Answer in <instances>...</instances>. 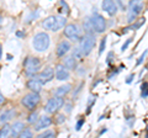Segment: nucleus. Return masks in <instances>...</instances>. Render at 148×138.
<instances>
[{
  "instance_id": "f257e3e1",
  "label": "nucleus",
  "mask_w": 148,
  "mask_h": 138,
  "mask_svg": "<svg viewBox=\"0 0 148 138\" xmlns=\"http://www.w3.org/2000/svg\"><path fill=\"white\" fill-rule=\"evenodd\" d=\"M67 24L66 15H56V16H49L47 19L42 21V27L47 31L57 32L61 29H63Z\"/></svg>"
},
{
  "instance_id": "f03ea898",
  "label": "nucleus",
  "mask_w": 148,
  "mask_h": 138,
  "mask_svg": "<svg viewBox=\"0 0 148 138\" xmlns=\"http://www.w3.org/2000/svg\"><path fill=\"white\" fill-rule=\"evenodd\" d=\"M24 69L25 74L30 78H35L40 73L41 69V61L37 57H26L24 61Z\"/></svg>"
},
{
  "instance_id": "7ed1b4c3",
  "label": "nucleus",
  "mask_w": 148,
  "mask_h": 138,
  "mask_svg": "<svg viewBox=\"0 0 148 138\" xmlns=\"http://www.w3.org/2000/svg\"><path fill=\"white\" fill-rule=\"evenodd\" d=\"M49 36L46 32H38L34 36L32 40V46L37 52H45L46 49L49 47Z\"/></svg>"
},
{
  "instance_id": "20e7f679",
  "label": "nucleus",
  "mask_w": 148,
  "mask_h": 138,
  "mask_svg": "<svg viewBox=\"0 0 148 138\" xmlns=\"http://www.w3.org/2000/svg\"><path fill=\"white\" fill-rule=\"evenodd\" d=\"M41 101V96L40 93H35V91H31V93L26 94L24 98L21 99V104L22 106H25L27 110H35V107L40 104Z\"/></svg>"
},
{
  "instance_id": "39448f33",
  "label": "nucleus",
  "mask_w": 148,
  "mask_h": 138,
  "mask_svg": "<svg viewBox=\"0 0 148 138\" xmlns=\"http://www.w3.org/2000/svg\"><path fill=\"white\" fill-rule=\"evenodd\" d=\"M64 104L66 102H64V99L62 96H53L47 101V104L45 106V111L47 113H56L58 110L62 109Z\"/></svg>"
},
{
  "instance_id": "423d86ee",
  "label": "nucleus",
  "mask_w": 148,
  "mask_h": 138,
  "mask_svg": "<svg viewBox=\"0 0 148 138\" xmlns=\"http://www.w3.org/2000/svg\"><path fill=\"white\" fill-rule=\"evenodd\" d=\"M89 19H90L92 29H94V31L96 33H103V32L106 30V20L100 15V14L94 12L92 16L89 17Z\"/></svg>"
},
{
  "instance_id": "0eeeda50",
  "label": "nucleus",
  "mask_w": 148,
  "mask_h": 138,
  "mask_svg": "<svg viewBox=\"0 0 148 138\" xmlns=\"http://www.w3.org/2000/svg\"><path fill=\"white\" fill-rule=\"evenodd\" d=\"M64 36L71 41H80L82 38V30L79 29L78 25L74 24H68L64 27Z\"/></svg>"
},
{
  "instance_id": "6e6552de",
  "label": "nucleus",
  "mask_w": 148,
  "mask_h": 138,
  "mask_svg": "<svg viewBox=\"0 0 148 138\" xmlns=\"http://www.w3.org/2000/svg\"><path fill=\"white\" fill-rule=\"evenodd\" d=\"M95 46V37L91 35H85L83 36V37L80 38V44L79 47L82 49V52L84 53V56H88V54H90V52L92 51V48H94Z\"/></svg>"
},
{
  "instance_id": "1a4fd4ad",
  "label": "nucleus",
  "mask_w": 148,
  "mask_h": 138,
  "mask_svg": "<svg viewBox=\"0 0 148 138\" xmlns=\"http://www.w3.org/2000/svg\"><path fill=\"white\" fill-rule=\"evenodd\" d=\"M35 78H37V79L41 80L43 84H46V83L51 81L54 78V69L52 67H46L43 70H41Z\"/></svg>"
},
{
  "instance_id": "9d476101",
  "label": "nucleus",
  "mask_w": 148,
  "mask_h": 138,
  "mask_svg": "<svg viewBox=\"0 0 148 138\" xmlns=\"http://www.w3.org/2000/svg\"><path fill=\"white\" fill-rule=\"evenodd\" d=\"M54 75H56V79L61 80V81L68 80L69 77H71V74H69V69H67L63 64H58V66H56Z\"/></svg>"
},
{
  "instance_id": "9b49d317",
  "label": "nucleus",
  "mask_w": 148,
  "mask_h": 138,
  "mask_svg": "<svg viewBox=\"0 0 148 138\" xmlns=\"http://www.w3.org/2000/svg\"><path fill=\"white\" fill-rule=\"evenodd\" d=\"M52 118H51L49 116H47V115H45V116H42V117H40L38 120L36 121V123H35V131L36 132H38V131H42V130H45V128H47V127H49L51 125H52Z\"/></svg>"
},
{
  "instance_id": "f8f14e48",
  "label": "nucleus",
  "mask_w": 148,
  "mask_h": 138,
  "mask_svg": "<svg viewBox=\"0 0 148 138\" xmlns=\"http://www.w3.org/2000/svg\"><path fill=\"white\" fill-rule=\"evenodd\" d=\"M71 48H72L71 42H69V41H67V40H62L61 42L58 43V46H57V49H56V54H57V57L62 58V57L66 56V54L69 52V51H71Z\"/></svg>"
},
{
  "instance_id": "ddd939ff",
  "label": "nucleus",
  "mask_w": 148,
  "mask_h": 138,
  "mask_svg": "<svg viewBox=\"0 0 148 138\" xmlns=\"http://www.w3.org/2000/svg\"><path fill=\"white\" fill-rule=\"evenodd\" d=\"M101 8H103V10L106 14H109L110 16L116 15L117 9H119L114 0H103V3H101Z\"/></svg>"
},
{
  "instance_id": "4468645a",
  "label": "nucleus",
  "mask_w": 148,
  "mask_h": 138,
  "mask_svg": "<svg viewBox=\"0 0 148 138\" xmlns=\"http://www.w3.org/2000/svg\"><path fill=\"white\" fill-rule=\"evenodd\" d=\"M15 115H16L15 109H9V110L3 111L0 113V123H1V125H5V123H8L10 121V120H12L15 117Z\"/></svg>"
},
{
  "instance_id": "2eb2a0df",
  "label": "nucleus",
  "mask_w": 148,
  "mask_h": 138,
  "mask_svg": "<svg viewBox=\"0 0 148 138\" xmlns=\"http://www.w3.org/2000/svg\"><path fill=\"white\" fill-rule=\"evenodd\" d=\"M26 85H27V88H29L31 91H35V93H41L43 83L41 80H38L37 78H35V79H30L29 81H27Z\"/></svg>"
},
{
  "instance_id": "dca6fc26",
  "label": "nucleus",
  "mask_w": 148,
  "mask_h": 138,
  "mask_svg": "<svg viewBox=\"0 0 148 138\" xmlns=\"http://www.w3.org/2000/svg\"><path fill=\"white\" fill-rule=\"evenodd\" d=\"M24 128H25V123H24V122H21V121L14 122L12 126H11V133H10V136H11V137H17V136H20V133L24 131Z\"/></svg>"
},
{
  "instance_id": "f3484780",
  "label": "nucleus",
  "mask_w": 148,
  "mask_h": 138,
  "mask_svg": "<svg viewBox=\"0 0 148 138\" xmlns=\"http://www.w3.org/2000/svg\"><path fill=\"white\" fill-rule=\"evenodd\" d=\"M140 1L141 0H131V1L128 3V11H132L138 15V14L143 10V5Z\"/></svg>"
},
{
  "instance_id": "a211bd4d",
  "label": "nucleus",
  "mask_w": 148,
  "mask_h": 138,
  "mask_svg": "<svg viewBox=\"0 0 148 138\" xmlns=\"http://www.w3.org/2000/svg\"><path fill=\"white\" fill-rule=\"evenodd\" d=\"M62 64L67 69H69V70H73V69L77 68V59L74 58L73 56H67V57L63 58V63Z\"/></svg>"
},
{
  "instance_id": "6ab92c4d",
  "label": "nucleus",
  "mask_w": 148,
  "mask_h": 138,
  "mask_svg": "<svg viewBox=\"0 0 148 138\" xmlns=\"http://www.w3.org/2000/svg\"><path fill=\"white\" fill-rule=\"evenodd\" d=\"M71 90H72V85L71 84H66V85L58 86V88L53 91V94L56 96H62V98H63V96H66Z\"/></svg>"
},
{
  "instance_id": "aec40b11",
  "label": "nucleus",
  "mask_w": 148,
  "mask_h": 138,
  "mask_svg": "<svg viewBox=\"0 0 148 138\" xmlns=\"http://www.w3.org/2000/svg\"><path fill=\"white\" fill-rule=\"evenodd\" d=\"M11 133V126L9 125H4L1 128H0V138H4V137H9Z\"/></svg>"
},
{
  "instance_id": "412c9836",
  "label": "nucleus",
  "mask_w": 148,
  "mask_h": 138,
  "mask_svg": "<svg viewBox=\"0 0 148 138\" xmlns=\"http://www.w3.org/2000/svg\"><path fill=\"white\" fill-rule=\"evenodd\" d=\"M72 56L77 59V61H82L83 58H84L85 56H84V53L82 52V49H80V47H77V48H74L73 49V54Z\"/></svg>"
},
{
  "instance_id": "4be33fe9",
  "label": "nucleus",
  "mask_w": 148,
  "mask_h": 138,
  "mask_svg": "<svg viewBox=\"0 0 148 138\" xmlns=\"http://www.w3.org/2000/svg\"><path fill=\"white\" fill-rule=\"evenodd\" d=\"M18 137H21V138H31V137H34V132H32V130H30V128H24V131H22L20 133V136Z\"/></svg>"
},
{
  "instance_id": "5701e85b",
  "label": "nucleus",
  "mask_w": 148,
  "mask_h": 138,
  "mask_svg": "<svg viewBox=\"0 0 148 138\" xmlns=\"http://www.w3.org/2000/svg\"><path fill=\"white\" fill-rule=\"evenodd\" d=\"M56 136V133H54V131H45V132H42V133H40L38 135V138H53Z\"/></svg>"
},
{
  "instance_id": "b1692460",
  "label": "nucleus",
  "mask_w": 148,
  "mask_h": 138,
  "mask_svg": "<svg viewBox=\"0 0 148 138\" xmlns=\"http://www.w3.org/2000/svg\"><path fill=\"white\" fill-rule=\"evenodd\" d=\"M37 120H38V115H37V112H32L29 116V118H27V122L31 123V125H35Z\"/></svg>"
},
{
  "instance_id": "393cba45",
  "label": "nucleus",
  "mask_w": 148,
  "mask_h": 138,
  "mask_svg": "<svg viewBox=\"0 0 148 138\" xmlns=\"http://www.w3.org/2000/svg\"><path fill=\"white\" fill-rule=\"evenodd\" d=\"M136 17H137V14L132 12V11H128V16H127V21H128V24H132V22L136 20Z\"/></svg>"
},
{
  "instance_id": "a878e982",
  "label": "nucleus",
  "mask_w": 148,
  "mask_h": 138,
  "mask_svg": "<svg viewBox=\"0 0 148 138\" xmlns=\"http://www.w3.org/2000/svg\"><path fill=\"white\" fill-rule=\"evenodd\" d=\"M142 98H147L148 96V84L147 83H143L142 84Z\"/></svg>"
},
{
  "instance_id": "bb28decb",
  "label": "nucleus",
  "mask_w": 148,
  "mask_h": 138,
  "mask_svg": "<svg viewBox=\"0 0 148 138\" xmlns=\"http://www.w3.org/2000/svg\"><path fill=\"white\" fill-rule=\"evenodd\" d=\"M114 1H115V4H116V5H117V8H119V9H120V10H121V11H125V10H126V8H125V5L122 4V1H121V0H114Z\"/></svg>"
},
{
  "instance_id": "cd10ccee",
  "label": "nucleus",
  "mask_w": 148,
  "mask_h": 138,
  "mask_svg": "<svg viewBox=\"0 0 148 138\" xmlns=\"http://www.w3.org/2000/svg\"><path fill=\"white\" fill-rule=\"evenodd\" d=\"M105 44H106V38L104 37L103 40H101V43H100V48H99V53H100V54L103 53V51L105 49Z\"/></svg>"
},
{
  "instance_id": "c85d7f7f",
  "label": "nucleus",
  "mask_w": 148,
  "mask_h": 138,
  "mask_svg": "<svg viewBox=\"0 0 148 138\" xmlns=\"http://www.w3.org/2000/svg\"><path fill=\"white\" fill-rule=\"evenodd\" d=\"M131 41H132L131 38H128V40L126 41V42H125V43L122 44V48H121V51H122V52H123V51H126V49H127V47H128V44H130V43H131Z\"/></svg>"
},
{
  "instance_id": "c756f323",
  "label": "nucleus",
  "mask_w": 148,
  "mask_h": 138,
  "mask_svg": "<svg viewBox=\"0 0 148 138\" xmlns=\"http://www.w3.org/2000/svg\"><path fill=\"white\" fill-rule=\"evenodd\" d=\"M146 54H147V51H145V52H143V54H141V57L138 58V61H137V66H140V64L143 62V59H145Z\"/></svg>"
},
{
  "instance_id": "7c9ffc66",
  "label": "nucleus",
  "mask_w": 148,
  "mask_h": 138,
  "mask_svg": "<svg viewBox=\"0 0 148 138\" xmlns=\"http://www.w3.org/2000/svg\"><path fill=\"white\" fill-rule=\"evenodd\" d=\"M83 123H84V118H80L79 121L77 122V127H75V128H77V131H79V130H80V127L83 126Z\"/></svg>"
},
{
  "instance_id": "2f4dec72",
  "label": "nucleus",
  "mask_w": 148,
  "mask_h": 138,
  "mask_svg": "<svg viewBox=\"0 0 148 138\" xmlns=\"http://www.w3.org/2000/svg\"><path fill=\"white\" fill-rule=\"evenodd\" d=\"M66 121V117H64V115H58V117H57V123H62Z\"/></svg>"
},
{
  "instance_id": "473e14b6",
  "label": "nucleus",
  "mask_w": 148,
  "mask_h": 138,
  "mask_svg": "<svg viewBox=\"0 0 148 138\" xmlns=\"http://www.w3.org/2000/svg\"><path fill=\"white\" fill-rule=\"evenodd\" d=\"M133 78H135V75H133V74H131V75H128V78H127V79H126V83H127V84H130V83H131V81H132V79H133Z\"/></svg>"
},
{
  "instance_id": "72a5a7b5",
  "label": "nucleus",
  "mask_w": 148,
  "mask_h": 138,
  "mask_svg": "<svg viewBox=\"0 0 148 138\" xmlns=\"http://www.w3.org/2000/svg\"><path fill=\"white\" fill-rule=\"evenodd\" d=\"M64 105H66V110H67V112H71L72 111V104H64Z\"/></svg>"
},
{
  "instance_id": "f704fd0d",
  "label": "nucleus",
  "mask_w": 148,
  "mask_h": 138,
  "mask_svg": "<svg viewBox=\"0 0 148 138\" xmlns=\"http://www.w3.org/2000/svg\"><path fill=\"white\" fill-rule=\"evenodd\" d=\"M4 102H5V98H4V96H3L1 91H0V105H3Z\"/></svg>"
},
{
  "instance_id": "c9c22d12",
  "label": "nucleus",
  "mask_w": 148,
  "mask_h": 138,
  "mask_svg": "<svg viewBox=\"0 0 148 138\" xmlns=\"http://www.w3.org/2000/svg\"><path fill=\"white\" fill-rule=\"evenodd\" d=\"M111 58H112V53H110V54H109V57H108V63H110Z\"/></svg>"
},
{
  "instance_id": "e433bc0d",
  "label": "nucleus",
  "mask_w": 148,
  "mask_h": 138,
  "mask_svg": "<svg viewBox=\"0 0 148 138\" xmlns=\"http://www.w3.org/2000/svg\"><path fill=\"white\" fill-rule=\"evenodd\" d=\"M3 57V48H1V44H0V59Z\"/></svg>"
},
{
  "instance_id": "4c0bfd02",
  "label": "nucleus",
  "mask_w": 148,
  "mask_h": 138,
  "mask_svg": "<svg viewBox=\"0 0 148 138\" xmlns=\"http://www.w3.org/2000/svg\"><path fill=\"white\" fill-rule=\"evenodd\" d=\"M17 36H18V37H22V36H24V35H22V32H17V33H16Z\"/></svg>"
},
{
  "instance_id": "58836bf2",
  "label": "nucleus",
  "mask_w": 148,
  "mask_h": 138,
  "mask_svg": "<svg viewBox=\"0 0 148 138\" xmlns=\"http://www.w3.org/2000/svg\"><path fill=\"white\" fill-rule=\"evenodd\" d=\"M1 24H3V16H0V26H1Z\"/></svg>"
},
{
  "instance_id": "ea45409f",
  "label": "nucleus",
  "mask_w": 148,
  "mask_h": 138,
  "mask_svg": "<svg viewBox=\"0 0 148 138\" xmlns=\"http://www.w3.org/2000/svg\"><path fill=\"white\" fill-rule=\"evenodd\" d=\"M146 68H147V69H148V64H147V67H146Z\"/></svg>"
},
{
  "instance_id": "a19ab883",
  "label": "nucleus",
  "mask_w": 148,
  "mask_h": 138,
  "mask_svg": "<svg viewBox=\"0 0 148 138\" xmlns=\"http://www.w3.org/2000/svg\"><path fill=\"white\" fill-rule=\"evenodd\" d=\"M147 131H148V127H147Z\"/></svg>"
}]
</instances>
